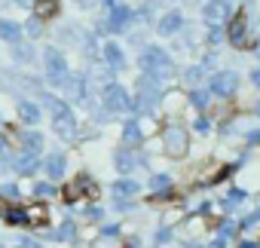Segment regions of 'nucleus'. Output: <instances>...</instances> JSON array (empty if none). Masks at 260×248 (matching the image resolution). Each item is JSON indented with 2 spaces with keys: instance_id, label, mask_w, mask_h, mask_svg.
<instances>
[{
  "instance_id": "obj_1",
  "label": "nucleus",
  "mask_w": 260,
  "mask_h": 248,
  "mask_svg": "<svg viewBox=\"0 0 260 248\" xmlns=\"http://www.w3.org/2000/svg\"><path fill=\"white\" fill-rule=\"evenodd\" d=\"M138 65L147 74V80H153L156 86H162V83H169L175 77V61H172V55L162 46H144Z\"/></svg>"
},
{
  "instance_id": "obj_2",
  "label": "nucleus",
  "mask_w": 260,
  "mask_h": 248,
  "mask_svg": "<svg viewBox=\"0 0 260 248\" xmlns=\"http://www.w3.org/2000/svg\"><path fill=\"white\" fill-rule=\"evenodd\" d=\"M46 107H49V116H52L55 132H58L64 141H71V138L77 135V116H74V110L68 107V101L49 95V98H46Z\"/></svg>"
},
{
  "instance_id": "obj_3",
  "label": "nucleus",
  "mask_w": 260,
  "mask_h": 248,
  "mask_svg": "<svg viewBox=\"0 0 260 248\" xmlns=\"http://www.w3.org/2000/svg\"><path fill=\"white\" fill-rule=\"evenodd\" d=\"M43 68H46V80L52 86H64L68 77H71V65H68L61 49H46L43 52Z\"/></svg>"
},
{
  "instance_id": "obj_4",
  "label": "nucleus",
  "mask_w": 260,
  "mask_h": 248,
  "mask_svg": "<svg viewBox=\"0 0 260 248\" xmlns=\"http://www.w3.org/2000/svg\"><path fill=\"white\" fill-rule=\"evenodd\" d=\"M162 141H166V153L175 157V160L187 157V150H190V135H187L184 126H178V122H169L162 129Z\"/></svg>"
},
{
  "instance_id": "obj_5",
  "label": "nucleus",
  "mask_w": 260,
  "mask_h": 248,
  "mask_svg": "<svg viewBox=\"0 0 260 248\" xmlns=\"http://www.w3.org/2000/svg\"><path fill=\"white\" fill-rule=\"evenodd\" d=\"M104 110L107 113H128V110H135V101H132V95H128L119 83H110V86H104Z\"/></svg>"
},
{
  "instance_id": "obj_6",
  "label": "nucleus",
  "mask_w": 260,
  "mask_h": 248,
  "mask_svg": "<svg viewBox=\"0 0 260 248\" xmlns=\"http://www.w3.org/2000/svg\"><path fill=\"white\" fill-rule=\"evenodd\" d=\"M211 92L220 98H233L239 92V74L236 71H217L211 77Z\"/></svg>"
},
{
  "instance_id": "obj_7",
  "label": "nucleus",
  "mask_w": 260,
  "mask_h": 248,
  "mask_svg": "<svg viewBox=\"0 0 260 248\" xmlns=\"http://www.w3.org/2000/svg\"><path fill=\"white\" fill-rule=\"evenodd\" d=\"M159 86L153 83V80H141L138 83V95L132 98L135 101V110H153L156 107V101H159Z\"/></svg>"
},
{
  "instance_id": "obj_8",
  "label": "nucleus",
  "mask_w": 260,
  "mask_h": 248,
  "mask_svg": "<svg viewBox=\"0 0 260 248\" xmlns=\"http://www.w3.org/2000/svg\"><path fill=\"white\" fill-rule=\"evenodd\" d=\"M226 40H230V46L245 49V43H248V19H245V13H239V16H233L226 22Z\"/></svg>"
},
{
  "instance_id": "obj_9",
  "label": "nucleus",
  "mask_w": 260,
  "mask_h": 248,
  "mask_svg": "<svg viewBox=\"0 0 260 248\" xmlns=\"http://www.w3.org/2000/svg\"><path fill=\"white\" fill-rule=\"evenodd\" d=\"M230 10H233L230 0H208V4L202 7V19L208 25H223L230 19Z\"/></svg>"
},
{
  "instance_id": "obj_10",
  "label": "nucleus",
  "mask_w": 260,
  "mask_h": 248,
  "mask_svg": "<svg viewBox=\"0 0 260 248\" xmlns=\"http://www.w3.org/2000/svg\"><path fill=\"white\" fill-rule=\"evenodd\" d=\"M128 22H132V10H128L125 4H119V7H113V10L107 13L104 28L113 31V34H122V31H128Z\"/></svg>"
},
{
  "instance_id": "obj_11",
  "label": "nucleus",
  "mask_w": 260,
  "mask_h": 248,
  "mask_svg": "<svg viewBox=\"0 0 260 248\" xmlns=\"http://www.w3.org/2000/svg\"><path fill=\"white\" fill-rule=\"evenodd\" d=\"M43 172H46V178H49V181H58V178H64V172H68V157H64L61 150L49 153V157L43 160Z\"/></svg>"
},
{
  "instance_id": "obj_12",
  "label": "nucleus",
  "mask_w": 260,
  "mask_h": 248,
  "mask_svg": "<svg viewBox=\"0 0 260 248\" xmlns=\"http://www.w3.org/2000/svg\"><path fill=\"white\" fill-rule=\"evenodd\" d=\"M181 28H184V16H181L178 10H169V13L159 19V25H156V31H159L162 37H175V34H181Z\"/></svg>"
},
{
  "instance_id": "obj_13",
  "label": "nucleus",
  "mask_w": 260,
  "mask_h": 248,
  "mask_svg": "<svg viewBox=\"0 0 260 248\" xmlns=\"http://www.w3.org/2000/svg\"><path fill=\"white\" fill-rule=\"evenodd\" d=\"M25 224H31V227H46V224H49V205H46V202H31V205H25Z\"/></svg>"
},
{
  "instance_id": "obj_14",
  "label": "nucleus",
  "mask_w": 260,
  "mask_h": 248,
  "mask_svg": "<svg viewBox=\"0 0 260 248\" xmlns=\"http://www.w3.org/2000/svg\"><path fill=\"white\" fill-rule=\"evenodd\" d=\"M104 61H107V68H113V71H122L125 68V52H122V46L119 43H113V40H107L104 43Z\"/></svg>"
},
{
  "instance_id": "obj_15",
  "label": "nucleus",
  "mask_w": 260,
  "mask_h": 248,
  "mask_svg": "<svg viewBox=\"0 0 260 248\" xmlns=\"http://www.w3.org/2000/svg\"><path fill=\"white\" fill-rule=\"evenodd\" d=\"M141 138H144L141 122H138V119H128L125 126H122V147H138Z\"/></svg>"
},
{
  "instance_id": "obj_16",
  "label": "nucleus",
  "mask_w": 260,
  "mask_h": 248,
  "mask_svg": "<svg viewBox=\"0 0 260 248\" xmlns=\"http://www.w3.org/2000/svg\"><path fill=\"white\" fill-rule=\"evenodd\" d=\"M147 190H150V193H156V199H166V190H172V175L156 172V175L147 181Z\"/></svg>"
},
{
  "instance_id": "obj_17",
  "label": "nucleus",
  "mask_w": 260,
  "mask_h": 248,
  "mask_svg": "<svg viewBox=\"0 0 260 248\" xmlns=\"http://www.w3.org/2000/svg\"><path fill=\"white\" fill-rule=\"evenodd\" d=\"M22 150H25V157H40V150H43V135H40V132H25V135H22Z\"/></svg>"
},
{
  "instance_id": "obj_18",
  "label": "nucleus",
  "mask_w": 260,
  "mask_h": 248,
  "mask_svg": "<svg viewBox=\"0 0 260 248\" xmlns=\"http://www.w3.org/2000/svg\"><path fill=\"white\" fill-rule=\"evenodd\" d=\"M19 116L28 122V126H37V122H40V107H37L34 101L22 98V101H19Z\"/></svg>"
},
{
  "instance_id": "obj_19",
  "label": "nucleus",
  "mask_w": 260,
  "mask_h": 248,
  "mask_svg": "<svg viewBox=\"0 0 260 248\" xmlns=\"http://www.w3.org/2000/svg\"><path fill=\"white\" fill-rule=\"evenodd\" d=\"M0 40L19 43V40H22V25H16V22H10V19H0Z\"/></svg>"
},
{
  "instance_id": "obj_20",
  "label": "nucleus",
  "mask_w": 260,
  "mask_h": 248,
  "mask_svg": "<svg viewBox=\"0 0 260 248\" xmlns=\"http://www.w3.org/2000/svg\"><path fill=\"white\" fill-rule=\"evenodd\" d=\"M113 163H116V169H119L122 175H128V172L135 169V160H132V150H128V147H119L116 157H113Z\"/></svg>"
},
{
  "instance_id": "obj_21",
  "label": "nucleus",
  "mask_w": 260,
  "mask_h": 248,
  "mask_svg": "<svg viewBox=\"0 0 260 248\" xmlns=\"http://www.w3.org/2000/svg\"><path fill=\"white\" fill-rule=\"evenodd\" d=\"M113 193H116V196H135V193H141V184L132 181V178H119V181L113 184Z\"/></svg>"
},
{
  "instance_id": "obj_22",
  "label": "nucleus",
  "mask_w": 260,
  "mask_h": 248,
  "mask_svg": "<svg viewBox=\"0 0 260 248\" xmlns=\"http://www.w3.org/2000/svg\"><path fill=\"white\" fill-rule=\"evenodd\" d=\"M202 80H205V68H202V65H190V68L184 71V83H187L190 89H199Z\"/></svg>"
},
{
  "instance_id": "obj_23",
  "label": "nucleus",
  "mask_w": 260,
  "mask_h": 248,
  "mask_svg": "<svg viewBox=\"0 0 260 248\" xmlns=\"http://www.w3.org/2000/svg\"><path fill=\"white\" fill-rule=\"evenodd\" d=\"M64 89L71 92V98H74V101H83V104H86V98H89V95H86V80H83V77L68 80V83H64Z\"/></svg>"
},
{
  "instance_id": "obj_24",
  "label": "nucleus",
  "mask_w": 260,
  "mask_h": 248,
  "mask_svg": "<svg viewBox=\"0 0 260 248\" xmlns=\"http://www.w3.org/2000/svg\"><path fill=\"white\" fill-rule=\"evenodd\" d=\"M58 13V4L55 0H34V16L37 19H52Z\"/></svg>"
},
{
  "instance_id": "obj_25",
  "label": "nucleus",
  "mask_w": 260,
  "mask_h": 248,
  "mask_svg": "<svg viewBox=\"0 0 260 248\" xmlns=\"http://www.w3.org/2000/svg\"><path fill=\"white\" fill-rule=\"evenodd\" d=\"M190 104H193L196 110H205V107L211 104V92H208V89H193V92H190Z\"/></svg>"
},
{
  "instance_id": "obj_26",
  "label": "nucleus",
  "mask_w": 260,
  "mask_h": 248,
  "mask_svg": "<svg viewBox=\"0 0 260 248\" xmlns=\"http://www.w3.org/2000/svg\"><path fill=\"white\" fill-rule=\"evenodd\" d=\"M242 199H248V193H245V190H242V187H233V190H230V193H226V199H223V202H220V205H223V208H226V211H230V208H236V205H239V202H242Z\"/></svg>"
},
{
  "instance_id": "obj_27",
  "label": "nucleus",
  "mask_w": 260,
  "mask_h": 248,
  "mask_svg": "<svg viewBox=\"0 0 260 248\" xmlns=\"http://www.w3.org/2000/svg\"><path fill=\"white\" fill-rule=\"evenodd\" d=\"M13 58H16V61H25V65H28V61H34V49H31V46H16Z\"/></svg>"
},
{
  "instance_id": "obj_28",
  "label": "nucleus",
  "mask_w": 260,
  "mask_h": 248,
  "mask_svg": "<svg viewBox=\"0 0 260 248\" xmlns=\"http://www.w3.org/2000/svg\"><path fill=\"white\" fill-rule=\"evenodd\" d=\"M52 193H55V187H52L49 181H43V184H37V187H34V196H37L40 202H43L46 196H52Z\"/></svg>"
},
{
  "instance_id": "obj_29",
  "label": "nucleus",
  "mask_w": 260,
  "mask_h": 248,
  "mask_svg": "<svg viewBox=\"0 0 260 248\" xmlns=\"http://www.w3.org/2000/svg\"><path fill=\"white\" fill-rule=\"evenodd\" d=\"M7 221L16 224V227H22V224H25V208H10V211H7Z\"/></svg>"
},
{
  "instance_id": "obj_30",
  "label": "nucleus",
  "mask_w": 260,
  "mask_h": 248,
  "mask_svg": "<svg viewBox=\"0 0 260 248\" xmlns=\"http://www.w3.org/2000/svg\"><path fill=\"white\" fill-rule=\"evenodd\" d=\"M71 236H74V224H71V221H68L64 227H58V230L52 233V239H71Z\"/></svg>"
},
{
  "instance_id": "obj_31",
  "label": "nucleus",
  "mask_w": 260,
  "mask_h": 248,
  "mask_svg": "<svg viewBox=\"0 0 260 248\" xmlns=\"http://www.w3.org/2000/svg\"><path fill=\"white\" fill-rule=\"evenodd\" d=\"M40 25H43V19H37V16H34V22H28V34H31V37H40V34H43V28H40Z\"/></svg>"
},
{
  "instance_id": "obj_32",
  "label": "nucleus",
  "mask_w": 260,
  "mask_h": 248,
  "mask_svg": "<svg viewBox=\"0 0 260 248\" xmlns=\"http://www.w3.org/2000/svg\"><path fill=\"white\" fill-rule=\"evenodd\" d=\"M208 129H211V122H208L205 116H199V119H196V132H202V135H205Z\"/></svg>"
},
{
  "instance_id": "obj_33",
  "label": "nucleus",
  "mask_w": 260,
  "mask_h": 248,
  "mask_svg": "<svg viewBox=\"0 0 260 248\" xmlns=\"http://www.w3.org/2000/svg\"><path fill=\"white\" fill-rule=\"evenodd\" d=\"M208 248H226V236H223V233H220V236H214Z\"/></svg>"
},
{
  "instance_id": "obj_34",
  "label": "nucleus",
  "mask_w": 260,
  "mask_h": 248,
  "mask_svg": "<svg viewBox=\"0 0 260 248\" xmlns=\"http://www.w3.org/2000/svg\"><path fill=\"white\" fill-rule=\"evenodd\" d=\"M0 193H4V196H13V199L19 196V190H16L13 184H4V187H0Z\"/></svg>"
},
{
  "instance_id": "obj_35",
  "label": "nucleus",
  "mask_w": 260,
  "mask_h": 248,
  "mask_svg": "<svg viewBox=\"0 0 260 248\" xmlns=\"http://www.w3.org/2000/svg\"><path fill=\"white\" fill-rule=\"evenodd\" d=\"M245 141H248V144H257V141H260V129H251V132L245 135Z\"/></svg>"
},
{
  "instance_id": "obj_36",
  "label": "nucleus",
  "mask_w": 260,
  "mask_h": 248,
  "mask_svg": "<svg viewBox=\"0 0 260 248\" xmlns=\"http://www.w3.org/2000/svg\"><path fill=\"white\" fill-rule=\"evenodd\" d=\"M220 233H223V236H230V233H236V224H233V221H223V227H220Z\"/></svg>"
},
{
  "instance_id": "obj_37",
  "label": "nucleus",
  "mask_w": 260,
  "mask_h": 248,
  "mask_svg": "<svg viewBox=\"0 0 260 248\" xmlns=\"http://www.w3.org/2000/svg\"><path fill=\"white\" fill-rule=\"evenodd\" d=\"M251 86H257V89H260V68H254V71H251Z\"/></svg>"
},
{
  "instance_id": "obj_38",
  "label": "nucleus",
  "mask_w": 260,
  "mask_h": 248,
  "mask_svg": "<svg viewBox=\"0 0 260 248\" xmlns=\"http://www.w3.org/2000/svg\"><path fill=\"white\" fill-rule=\"evenodd\" d=\"M95 4H98V0H80V7H83V10H92Z\"/></svg>"
},
{
  "instance_id": "obj_39",
  "label": "nucleus",
  "mask_w": 260,
  "mask_h": 248,
  "mask_svg": "<svg viewBox=\"0 0 260 248\" xmlns=\"http://www.w3.org/2000/svg\"><path fill=\"white\" fill-rule=\"evenodd\" d=\"M16 7H34V0H13Z\"/></svg>"
},
{
  "instance_id": "obj_40",
  "label": "nucleus",
  "mask_w": 260,
  "mask_h": 248,
  "mask_svg": "<svg viewBox=\"0 0 260 248\" xmlns=\"http://www.w3.org/2000/svg\"><path fill=\"white\" fill-rule=\"evenodd\" d=\"M239 248H257V245H254V242H248V239H242V242H239Z\"/></svg>"
},
{
  "instance_id": "obj_41",
  "label": "nucleus",
  "mask_w": 260,
  "mask_h": 248,
  "mask_svg": "<svg viewBox=\"0 0 260 248\" xmlns=\"http://www.w3.org/2000/svg\"><path fill=\"white\" fill-rule=\"evenodd\" d=\"M254 113H257V116H260V101H254Z\"/></svg>"
},
{
  "instance_id": "obj_42",
  "label": "nucleus",
  "mask_w": 260,
  "mask_h": 248,
  "mask_svg": "<svg viewBox=\"0 0 260 248\" xmlns=\"http://www.w3.org/2000/svg\"><path fill=\"white\" fill-rule=\"evenodd\" d=\"M257 55H260V43H257Z\"/></svg>"
},
{
  "instance_id": "obj_43",
  "label": "nucleus",
  "mask_w": 260,
  "mask_h": 248,
  "mask_svg": "<svg viewBox=\"0 0 260 248\" xmlns=\"http://www.w3.org/2000/svg\"><path fill=\"white\" fill-rule=\"evenodd\" d=\"M31 248H40V245H31Z\"/></svg>"
},
{
  "instance_id": "obj_44",
  "label": "nucleus",
  "mask_w": 260,
  "mask_h": 248,
  "mask_svg": "<svg viewBox=\"0 0 260 248\" xmlns=\"http://www.w3.org/2000/svg\"><path fill=\"white\" fill-rule=\"evenodd\" d=\"M0 126H4V122H0Z\"/></svg>"
}]
</instances>
